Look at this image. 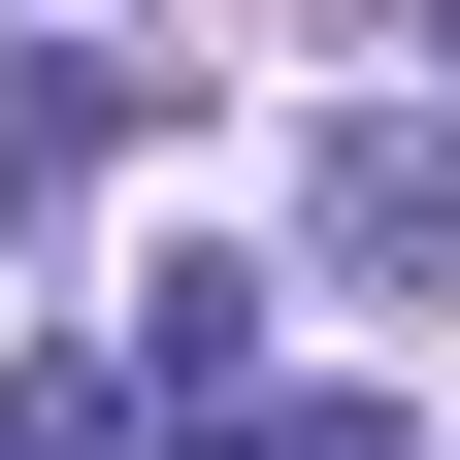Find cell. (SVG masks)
<instances>
[{"label": "cell", "mask_w": 460, "mask_h": 460, "mask_svg": "<svg viewBox=\"0 0 460 460\" xmlns=\"http://www.w3.org/2000/svg\"><path fill=\"white\" fill-rule=\"evenodd\" d=\"M296 263H329V296H460V132H428V99H362V132L296 164Z\"/></svg>", "instance_id": "cell-1"}, {"label": "cell", "mask_w": 460, "mask_h": 460, "mask_svg": "<svg viewBox=\"0 0 460 460\" xmlns=\"http://www.w3.org/2000/svg\"><path fill=\"white\" fill-rule=\"evenodd\" d=\"M230 394H263V263H164L132 296V428H230Z\"/></svg>", "instance_id": "cell-2"}, {"label": "cell", "mask_w": 460, "mask_h": 460, "mask_svg": "<svg viewBox=\"0 0 460 460\" xmlns=\"http://www.w3.org/2000/svg\"><path fill=\"white\" fill-rule=\"evenodd\" d=\"M164 460H394V394H230V428H164Z\"/></svg>", "instance_id": "cell-3"}]
</instances>
